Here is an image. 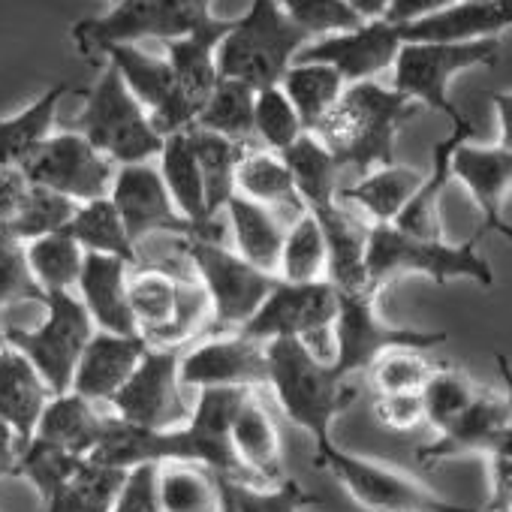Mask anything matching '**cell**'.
Wrapping results in <instances>:
<instances>
[{"mask_svg":"<svg viewBox=\"0 0 512 512\" xmlns=\"http://www.w3.org/2000/svg\"><path fill=\"white\" fill-rule=\"evenodd\" d=\"M416 112L419 106L395 88L356 82L344 88L332 112L314 127V136L341 163V169L368 175L395 163V139Z\"/></svg>","mask_w":512,"mask_h":512,"instance_id":"cell-1","label":"cell"},{"mask_svg":"<svg viewBox=\"0 0 512 512\" xmlns=\"http://www.w3.org/2000/svg\"><path fill=\"white\" fill-rule=\"evenodd\" d=\"M269 389L275 392L284 416L302 428L314 449H326L332 440V425L350 410L359 389L344 380L332 362L314 356L299 338L269 341Z\"/></svg>","mask_w":512,"mask_h":512,"instance_id":"cell-2","label":"cell"},{"mask_svg":"<svg viewBox=\"0 0 512 512\" xmlns=\"http://www.w3.org/2000/svg\"><path fill=\"white\" fill-rule=\"evenodd\" d=\"M368 290L380 296L392 281L407 275L431 278L446 287L449 281H473L482 290L494 287V269L479 253V232L467 241L419 238L392 223L368 226Z\"/></svg>","mask_w":512,"mask_h":512,"instance_id":"cell-3","label":"cell"},{"mask_svg":"<svg viewBox=\"0 0 512 512\" xmlns=\"http://www.w3.org/2000/svg\"><path fill=\"white\" fill-rule=\"evenodd\" d=\"M308 43L314 40L287 19L278 0H253L217 46V73L220 79H238L253 91H263L281 85Z\"/></svg>","mask_w":512,"mask_h":512,"instance_id":"cell-4","label":"cell"},{"mask_svg":"<svg viewBox=\"0 0 512 512\" xmlns=\"http://www.w3.org/2000/svg\"><path fill=\"white\" fill-rule=\"evenodd\" d=\"M130 311L148 347L184 350V344L211 332V302L202 284L163 263L130 269Z\"/></svg>","mask_w":512,"mask_h":512,"instance_id":"cell-5","label":"cell"},{"mask_svg":"<svg viewBox=\"0 0 512 512\" xmlns=\"http://www.w3.org/2000/svg\"><path fill=\"white\" fill-rule=\"evenodd\" d=\"M178 250L190 263L193 278L202 284L211 302V332H238L260 311L275 290L278 278L250 266L244 256L223 247L220 238L187 235L178 238Z\"/></svg>","mask_w":512,"mask_h":512,"instance_id":"cell-6","label":"cell"},{"mask_svg":"<svg viewBox=\"0 0 512 512\" xmlns=\"http://www.w3.org/2000/svg\"><path fill=\"white\" fill-rule=\"evenodd\" d=\"M76 133H82L115 166L148 163L160 157L163 148V136L154 130L148 109L130 94L112 64L103 67L100 79L88 91Z\"/></svg>","mask_w":512,"mask_h":512,"instance_id":"cell-7","label":"cell"},{"mask_svg":"<svg viewBox=\"0 0 512 512\" xmlns=\"http://www.w3.org/2000/svg\"><path fill=\"white\" fill-rule=\"evenodd\" d=\"M314 461L329 470L365 512H479L437 494L395 464L347 452L335 443L320 449Z\"/></svg>","mask_w":512,"mask_h":512,"instance_id":"cell-8","label":"cell"},{"mask_svg":"<svg viewBox=\"0 0 512 512\" xmlns=\"http://www.w3.org/2000/svg\"><path fill=\"white\" fill-rule=\"evenodd\" d=\"M208 19L211 0H118L106 16L79 22L73 28V43L85 58H97L106 46L181 40Z\"/></svg>","mask_w":512,"mask_h":512,"instance_id":"cell-9","label":"cell"},{"mask_svg":"<svg viewBox=\"0 0 512 512\" xmlns=\"http://www.w3.org/2000/svg\"><path fill=\"white\" fill-rule=\"evenodd\" d=\"M46 317L40 326H7V344L31 359V365L40 371V377L49 383L55 395H64L73 389V377L79 368V359L94 338L97 326L76 293H49Z\"/></svg>","mask_w":512,"mask_h":512,"instance_id":"cell-10","label":"cell"},{"mask_svg":"<svg viewBox=\"0 0 512 512\" xmlns=\"http://www.w3.org/2000/svg\"><path fill=\"white\" fill-rule=\"evenodd\" d=\"M500 55V40L479 43H404L395 67L392 88L404 94L419 109L443 112L452 124L464 121V115L449 100V85L458 73L476 67H494Z\"/></svg>","mask_w":512,"mask_h":512,"instance_id":"cell-11","label":"cell"},{"mask_svg":"<svg viewBox=\"0 0 512 512\" xmlns=\"http://www.w3.org/2000/svg\"><path fill=\"white\" fill-rule=\"evenodd\" d=\"M335 371L350 380L368 374V368L389 350H434L449 341L446 332H422L389 323L377 311V296L371 293H338L335 317Z\"/></svg>","mask_w":512,"mask_h":512,"instance_id":"cell-12","label":"cell"},{"mask_svg":"<svg viewBox=\"0 0 512 512\" xmlns=\"http://www.w3.org/2000/svg\"><path fill=\"white\" fill-rule=\"evenodd\" d=\"M184 350H163L148 347L133 377L124 383V389L109 401V410L130 422L151 431H169L181 428L190 419L184 386L178 380V362Z\"/></svg>","mask_w":512,"mask_h":512,"instance_id":"cell-13","label":"cell"},{"mask_svg":"<svg viewBox=\"0 0 512 512\" xmlns=\"http://www.w3.org/2000/svg\"><path fill=\"white\" fill-rule=\"evenodd\" d=\"M22 169L31 184L55 190L79 205L106 199L118 172V166L76 130L55 133Z\"/></svg>","mask_w":512,"mask_h":512,"instance_id":"cell-14","label":"cell"},{"mask_svg":"<svg viewBox=\"0 0 512 512\" xmlns=\"http://www.w3.org/2000/svg\"><path fill=\"white\" fill-rule=\"evenodd\" d=\"M181 386L193 389H260L269 386V353L263 341L241 332H214L181 353Z\"/></svg>","mask_w":512,"mask_h":512,"instance_id":"cell-15","label":"cell"},{"mask_svg":"<svg viewBox=\"0 0 512 512\" xmlns=\"http://www.w3.org/2000/svg\"><path fill=\"white\" fill-rule=\"evenodd\" d=\"M338 317V290L329 281L314 284H287L278 281L269 299L260 305L241 335L253 341H284V338H311L317 332H329Z\"/></svg>","mask_w":512,"mask_h":512,"instance_id":"cell-16","label":"cell"},{"mask_svg":"<svg viewBox=\"0 0 512 512\" xmlns=\"http://www.w3.org/2000/svg\"><path fill=\"white\" fill-rule=\"evenodd\" d=\"M112 205L118 208L133 244L151 238V235H172V238H187V235H202L172 202L160 169L148 163H130L118 166L112 190H109Z\"/></svg>","mask_w":512,"mask_h":512,"instance_id":"cell-17","label":"cell"},{"mask_svg":"<svg viewBox=\"0 0 512 512\" xmlns=\"http://www.w3.org/2000/svg\"><path fill=\"white\" fill-rule=\"evenodd\" d=\"M401 46H404L401 28L386 19H377V22H365L353 31L329 34V37L308 43L296 55V61L329 64L344 76L347 85H356V82H374L380 73L392 70Z\"/></svg>","mask_w":512,"mask_h":512,"instance_id":"cell-18","label":"cell"},{"mask_svg":"<svg viewBox=\"0 0 512 512\" xmlns=\"http://www.w3.org/2000/svg\"><path fill=\"white\" fill-rule=\"evenodd\" d=\"M103 58H106V64H112L121 73L130 94L148 109L154 130L163 139L193 127L178 103L175 76H172L166 55H148L145 49H139L133 43H121V46H106Z\"/></svg>","mask_w":512,"mask_h":512,"instance_id":"cell-19","label":"cell"},{"mask_svg":"<svg viewBox=\"0 0 512 512\" xmlns=\"http://www.w3.org/2000/svg\"><path fill=\"white\" fill-rule=\"evenodd\" d=\"M452 178L464 184V190L482 211V226L476 232H497L512 241V223L503 214V205L512 193V151L500 145L464 142L452 157Z\"/></svg>","mask_w":512,"mask_h":512,"instance_id":"cell-20","label":"cell"},{"mask_svg":"<svg viewBox=\"0 0 512 512\" xmlns=\"http://www.w3.org/2000/svg\"><path fill=\"white\" fill-rule=\"evenodd\" d=\"M229 25L232 22H220L211 16L193 34L163 43L166 61L172 67V76H175V94H178V103H181L184 115L190 118V124H196V115L202 112L214 85L220 82L217 46L226 37Z\"/></svg>","mask_w":512,"mask_h":512,"instance_id":"cell-21","label":"cell"},{"mask_svg":"<svg viewBox=\"0 0 512 512\" xmlns=\"http://www.w3.org/2000/svg\"><path fill=\"white\" fill-rule=\"evenodd\" d=\"M512 425V410L506 395L497 392H482L473 398V404L443 431H437V437L425 446H419L416 458L431 467L449 458H461V455H488V449L500 440V434Z\"/></svg>","mask_w":512,"mask_h":512,"instance_id":"cell-22","label":"cell"},{"mask_svg":"<svg viewBox=\"0 0 512 512\" xmlns=\"http://www.w3.org/2000/svg\"><path fill=\"white\" fill-rule=\"evenodd\" d=\"M145 353H148V344L139 335H112V332L97 329L79 359L70 392L100 407L103 404L109 407V401L124 389V383L133 377Z\"/></svg>","mask_w":512,"mask_h":512,"instance_id":"cell-23","label":"cell"},{"mask_svg":"<svg viewBox=\"0 0 512 512\" xmlns=\"http://www.w3.org/2000/svg\"><path fill=\"white\" fill-rule=\"evenodd\" d=\"M401 28V25H398ZM512 31V0H458L449 10L404 25V43H479Z\"/></svg>","mask_w":512,"mask_h":512,"instance_id":"cell-24","label":"cell"},{"mask_svg":"<svg viewBox=\"0 0 512 512\" xmlns=\"http://www.w3.org/2000/svg\"><path fill=\"white\" fill-rule=\"evenodd\" d=\"M130 269L133 266L118 260V256H103V253L85 256L76 296L100 332L139 335L130 311Z\"/></svg>","mask_w":512,"mask_h":512,"instance_id":"cell-25","label":"cell"},{"mask_svg":"<svg viewBox=\"0 0 512 512\" xmlns=\"http://www.w3.org/2000/svg\"><path fill=\"white\" fill-rule=\"evenodd\" d=\"M229 440H232V452L250 482L275 485V482L287 479L278 425L253 392L238 407V413L232 419Z\"/></svg>","mask_w":512,"mask_h":512,"instance_id":"cell-26","label":"cell"},{"mask_svg":"<svg viewBox=\"0 0 512 512\" xmlns=\"http://www.w3.org/2000/svg\"><path fill=\"white\" fill-rule=\"evenodd\" d=\"M323 229L326 253H329V269L326 281L338 293H371L368 290V223H359L341 202L308 211ZM374 296V293H371Z\"/></svg>","mask_w":512,"mask_h":512,"instance_id":"cell-27","label":"cell"},{"mask_svg":"<svg viewBox=\"0 0 512 512\" xmlns=\"http://www.w3.org/2000/svg\"><path fill=\"white\" fill-rule=\"evenodd\" d=\"M52 398L55 392L31 365V359L7 344V350L0 353V422L19 437L22 446L34 437Z\"/></svg>","mask_w":512,"mask_h":512,"instance_id":"cell-28","label":"cell"},{"mask_svg":"<svg viewBox=\"0 0 512 512\" xmlns=\"http://www.w3.org/2000/svg\"><path fill=\"white\" fill-rule=\"evenodd\" d=\"M473 121L464 118L458 124H452V133L434 145L431 154V169L425 172L419 190L413 193V199L407 202V208L398 214V220L392 226L419 235V238H440L443 235V220H440V202H443V190L452 181V157L458 151V145L470 142L473 136Z\"/></svg>","mask_w":512,"mask_h":512,"instance_id":"cell-29","label":"cell"},{"mask_svg":"<svg viewBox=\"0 0 512 512\" xmlns=\"http://www.w3.org/2000/svg\"><path fill=\"white\" fill-rule=\"evenodd\" d=\"M157 169L163 175V184H166L172 202L202 232V238H220V223L208 211L205 187H202V172H199V163H196V154H193L187 130L172 133V136L163 139L160 166Z\"/></svg>","mask_w":512,"mask_h":512,"instance_id":"cell-30","label":"cell"},{"mask_svg":"<svg viewBox=\"0 0 512 512\" xmlns=\"http://www.w3.org/2000/svg\"><path fill=\"white\" fill-rule=\"evenodd\" d=\"M106 422H109V413H103L100 404H94L76 392H64L49 401L34 437L43 443H52L70 455L88 458L94 452V446L100 443Z\"/></svg>","mask_w":512,"mask_h":512,"instance_id":"cell-31","label":"cell"},{"mask_svg":"<svg viewBox=\"0 0 512 512\" xmlns=\"http://www.w3.org/2000/svg\"><path fill=\"white\" fill-rule=\"evenodd\" d=\"M226 220L235 238V253L256 269H263L278 278V263H281V247L287 229L281 226V217L275 208H266L260 202H250L244 196H232L226 202Z\"/></svg>","mask_w":512,"mask_h":512,"instance_id":"cell-32","label":"cell"},{"mask_svg":"<svg viewBox=\"0 0 512 512\" xmlns=\"http://www.w3.org/2000/svg\"><path fill=\"white\" fill-rule=\"evenodd\" d=\"M67 94L70 85L58 82L22 112L0 118V166H25L55 136L58 106Z\"/></svg>","mask_w":512,"mask_h":512,"instance_id":"cell-33","label":"cell"},{"mask_svg":"<svg viewBox=\"0 0 512 512\" xmlns=\"http://www.w3.org/2000/svg\"><path fill=\"white\" fill-rule=\"evenodd\" d=\"M281 157L293 175L305 211L341 202V163L326 151V145L314 133L299 136Z\"/></svg>","mask_w":512,"mask_h":512,"instance_id":"cell-34","label":"cell"},{"mask_svg":"<svg viewBox=\"0 0 512 512\" xmlns=\"http://www.w3.org/2000/svg\"><path fill=\"white\" fill-rule=\"evenodd\" d=\"M422 178H425V172H419L413 166H398V163L380 166V169L362 175L353 187L341 190V199L359 205L371 217V226L395 223L398 214L413 199V193L419 190Z\"/></svg>","mask_w":512,"mask_h":512,"instance_id":"cell-35","label":"cell"},{"mask_svg":"<svg viewBox=\"0 0 512 512\" xmlns=\"http://www.w3.org/2000/svg\"><path fill=\"white\" fill-rule=\"evenodd\" d=\"M235 193L260 202L266 208H296L305 211L293 175L284 163L281 154L269 151V148H247L238 169H235Z\"/></svg>","mask_w":512,"mask_h":512,"instance_id":"cell-36","label":"cell"},{"mask_svg":"<svg viewBox=\"0 0 512 512\" xmlns=\"http://www.w3.org/2000/svg\"><path fill=\"white\" fill-rule=\"evenodd\" d=\"M199 172H202V187H205V202L211 217H217L226 202L235 196V169L247 151V145L232 142L220 133L202 130V127H190L187 130Z\"/></svg>","mask_w":512,"mask_h":512,"instance_id":"cell-37","label":"cell"},{"mask_svg":"<svg viewBox=\"0 0 512 512\" xmlns=\"http://www.w3.org/2000/svg\"><path fill=\"white\" fill-rule=\"evenodd\" d=\"M281 88L284 94L290 97L305 133H314V127L332 112V106L341 100L347 82L344 76L329 67V64H305V61H296L284 79H281Z\"/></svg>","mask_w":512,"mask_h":512,"instance_id":"cell-38","label":"cell"},{"mask_svg":"<svg viewBox=\"0 0 512 512\" xmlns=\"http://www.w3.org/2000/svg\"><path fill=\"white\" fill-rule=\"evenodd\" d=\"M67 232L82 244L85 253L118 256V260H124L130 266H139V247L133 244V238L109 196L82 202L73 223L67 226Z\"/></svg>","mask_w":512,"mask_h":512,"instance_id":"cell-39","label":"cell"},{"mask_svg":"<svg viewBox=\"0 0 512 512\" xmlns=\"http://www.w3.org/2000/svg\"><path fill=\"white\" fill-rule=\"evenodd\" d=\"M214 482H217V512H302L314 500L296 479L260 485L250 479L214 473Z\"/></svg>","mask_w":512,"mask_h":512,"instance_id":"cell-40","label":"cell"},{"mask_svg":"<svg viewBox=\"0 0 512 512\" xmlns=\"http://www.w3.org/2000/svg\"><path fill=\"white\" fill-rule=\"evenodd\" d=\"M85 256L88 253L67 229L28 241V266L46 296L49 293H76L82 269H85Z\"/></svg>","mask_w":512,"mask_h":512,"instance_id":"cell-41","label":"cell"},{"mask_svg":"<svg viewBox=\"0 0 512 512\" xmlns=\"http://www.w3.org/2000/svg\"><path fill=\"white\" fill-rule=\"evenodd\" d=\"M127 470L85 458L79 470L43 503L46 512H112Z\"/></svg>","mask_w":512,"mask_h":512,"instance_id":"cell-42","label":"cell"},{"mask_svg":"<svg viewBox=\"0 0 512 512\" xmlns=\"http://www.w3.org/2000/svg\"><path fill=\"white\" fill-rule=\"evenodd\" d=\"M253 103H256V91L238 79H220L208 97V103L202 106V112L196 115L193 127L220 133L232 142L250 145L256 139L253 133Z\"/></svg>","mask_w":512,"mask_h":512,"instance_id":"cell-43","label":"cell"},{"mask_svg":"<svg viewBox=\"0 0 512 512\" xmlns=\"http://www.w3.org/2000/svg\"><path fill=\"white\" fill-rule=\"evenodd\" d=\"M326 269H329V253H326L323 229L314 220V214L302 211L284 235L278 281L314 284V281H326Z\"/></svg>","mask_w":512,"mask_h":512,"instance_id":"cell-44","label":"cell"},{"mask_svg":"<svg viewBox=\"0 0 512 512\" xmlns=\"http://www.w3.org/2000/svg\"><path fill=\"white\" fill-rule=\"evenodd\" d=\"M160 506L163 512H217L214 473L187 461L160 464Z\"/></svg>","mask_w":512,"mask_h":512,"instance_id":"cell-45","label":"cell"},{"mask_svg":"<svg viewBox=\"0 0 512 512\" xmlns=\"http://www.w3.org/2000/svg\"><path fill=\"white\" fill-rule=\"evenodd\" d=\"M476 395H479V389L473 386V380L464 371H458L452 365H437L422 389L425 422L434 431H443L473 404Z\"/></svg>","mask_w":512,"mask_h":512,"instance_id":"cell-46","label":"cell"},{"mask_svg":"<svg viewBox=\"0 0 512 512\" xmlns=\"http://www.w3.org/2000/svg\"><path fill=\"white\" fill-rule=\"evenodd\" d=\"M253 133L263 142V148L284 154L299 136H305V127L290 103V97L284 94L281 85L256 91V103H253Z\"/></svg>","mask_w":512,"mask_h":512,"instance_id":"cell-47","label":"cell"},{"mask_svg":"<svg viewBox=\"0 0 512 512\" xmlns=\"http://www.w3.org/2000/svg\"><path fill=\"white\" fill-rule=\"evenodd\" d=\"M85 458L70 455L52 443H43L37 437H31L22 452H19V464H16V476H22L25 482H31L37 488V494L43 497V503L79 470Z\"/></svg>","mask_w":512,"mask_h":512,"instance_id":"cell-48","label":"cell"},{"mask_svg":"<svg viewBox=\"0 0 512 512\" xmlns=\"http://www.w3.org/2000/svg\"><path fill=\"white\" fill-rule=\"evenodd\" d=\"M22 302H46L28 266V244L7 226H0V311Z\"/></svg>","mask_w":512,"mask_h":512,"instance_id":"cell-49","label":"cell"},{"mask_svg":"<svg viewBox=\"0 0 512 512\" xmlns=\"http://www.w3.org/2000/svg\"><path fill=\"white\" fill-rule=\"evenodd\" d=\"M79 211V202L55 193V190H46V187H31V196L22 208V214L7 226L13 229L25 244L34 241V238H43V235H55V232H64L73 217Z\"/></svg>","mask_w":512,"mask_h":512,"instance_id":"cell-50","label":"cell"},{"mask_svg":"<svg viewBox=\"0 0 512 512\" xmlns=\"http://www.w3.org/2000/svg\"><path fill=\"white\" fill-rule=\"evenodd\" d=\"M434 368L437 365L428 362L425 350H389L368 368V377L377 395L422 392Z\"/></svg>","mask_w":512,"mask_h":512,"instance_id":"cell-51","label":"cell"},{"mask_svg":"<svg viewBox=\"0 0 512 512\" xmlns=\"http://www.w3.org/2000/svg\"><path fill=\"white\" fill-rule=\"evenodd\" d=\"M287 19L302 28L311 40L329 37V34H344L359 25H365L350 7L347 0H278Z\"/></svg>","mask_w":512,"mask_h":512,"instance_id":"cell-52","label":"cell"},{"mask_svg":"<svg viewBox=\"0 0 512 512\" xmlns=\"http://www.w3.org/2000/svg\"><path fill=\"white\" fill-rule=\"evenodd\" d=\"M112 512H163L160 464H139V467L127 470Z\"/></svg>","mask_w":512,"mask_h":512,"instance_id":"cell-53","label":"cell"},{"mask_svg":"<svg viewBox=\"0 0 512 512\" xmlns=\"http://www.w3.org/2000/svg\"><path fill=\"white\" fill-rule=\"evenodd\" d=\"M488 476H491V491L488 503L479 512H500L512 509V425L500 434V440L488 449Z\"/></svg>","mask_w":512,"mask_h":512,"instance_id":"cell-54","label":"cell"},{"mask_svg":"<svg viewBox=\"0 0 512 512\" xmlns=\"http://www.w3.org/2000/svg\"><path fill=\"white\" fill-rule=\"evenodd\" d=\"M374 416L389 431H413L425 422L422 392H395L374 398Z\"/></svg>","mask_w":512,"mask_h":512,"instance_id":"cell-55","label":"cell"},{"mask_svg":"<svg viewBox=\"0 0 512 512\" xmlns=\"http://www.w3.org/2000/svg\"><path fill=\"white\" fill-rule=\"evenodd\" d=\"M31 187L34 184L22 166H0V226H10L22 214Z\"/></svg>","mask_w":512,"mask_h":512,"instance_id":"cell-56","label":"cell"},{"mask_svg":"<svg viewBox=\"0 0 512 512\" xmlns=\"http://www.w3.org/2000/svg\"><path fill=\"white\" fill-rule=\"evenodd\" d=\"M458 0H389V10H386V22L392 25H413V22H422L428 16H437L443 10H449Z\"/></svg>","mask_w":512,"mask_h":512,"instance_id":"cell-57","label":"cell"},{"mask_svg":"<svg viewBox=\"0 0 512 512\" xmlns=\"http://www.w3.org/2000/svg\"><path fill=\"white\" fill-rule=\"evenodd\" d=\"M494 112H497V124H500V139L497 145L512 151V91H494L491 94Z\"/></svg>","mask_w":512,"mask_h":512,"instance_id":"cell-58","label":"cell"},{"mask_svg":"<svg viewBox=\"0 0 512 512\" xmlns=\"http://www.w3.org/2000/svg\"><path fill=\"white\" fill-rule=\"evenodd\" d=\"M19 452H22V443L19 437L0 422V479L7 476H16V464H19Z\"/></svg>","mask_w":512,"mask_h":512,"instance_id":"cell-59","label":"cell"},{"mask_svg":"<svg viewBox=\"0 0 512 512\" xmlns=\"http://www.w3.org/2000/svg\"><path fill=\"white\" fill-rule=\"evenodd\" d=\"M347 7L362 19V22H377L386 16L389 0H347Z\"/></svg>","mask_w":512,"mask_h":512,"instance_id":"cell-60","label":"cell"},{"mask_svg":"<svg viewBox=\"0 0 512 512\" xmlns=\"http://www.w3.org/2000/svg\"><path fill=\"white\" fill-rule=\"evenodd\" d=\"M7 350V335H4V326H0V353Z\"/></svg>","mask_w":512,"mask_h":512,"instance_id":"cell-61","label":"cell"},{"mask_svg":"<svg viewBox=\"0 0 512 512\" xmlns=\"http://www.w3.org/2000/svg\"><path fill=\"white\" fill-rule=\"evenodd\" d=\"M500 512H512V509H500Z\"/></svg>","mask_w":512,"mask_h":512,"instance_id":"cell-62","label":"cell"},{"mask_svg":"<svg viewBox=\"0 0 512 512\" xmlns=\"http://www.w3.org/2000/svg\"><path fill=\"white\" fill-rule=\"evenodd\" d=\"M109 4H118V0H109Z\"/></svg>","mask_w":512,"mask_h":512,"instance_id":"cell-63","label":"cell"}]
</instances>
